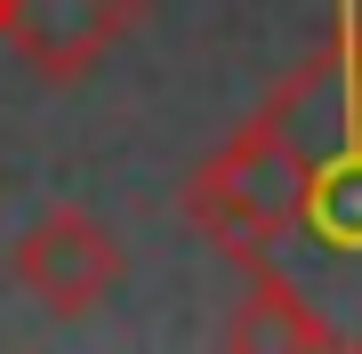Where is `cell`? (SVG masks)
Wrapping results in <instances>:
<instances>
[{
  "label": "cell",
  "instance_id": "cell-1",
  "mask_svg": "<svg viewBox=\"0 0 362 354\" xmlns=\"http://www.w3.org/2000/svg\"><path fill=\"white\" fill-rule=\"evenodd\" d=\"M194 234L242 274H274L362 346V0H330V33L185 185Z\"/></svg>",
  "mask_w": 362,
  "mask_h": 354
},
{
  "label": "cell",
  "instance_id": "cell-2",
  "mask_svg": "<svg viewBox=\"0 0 362 354\" xmlns=\"http://www.w3.org/2000/svg\"><path fill=\"white\" fill-rule=\"evenodd\" d=\"M16 282L33 290L49 314H97L105 298L121 290V234L89 210H40L8 249Z\"/></svg>",
  "mask_w": 362,
  "mask_h": 354
},
{
  "label": "cell",
  "instance_id": "cell-3",
  "mask_svg": "<svg viewBox=\"0 0 362 354\" xmlns=\"http://www.w3.org/2000/svg\"><path fill=\"white\" fill-rule=\"evenodd\" d=\"M137 16H145V0H16L0 40L40 81H89L137 33Z\"/></svg>",
  "mask_w": 362,
  "mask_h": 354
},
{
  "label": "cell",
  "instance_id": "cell-4",
  "mask_svg": "<svg viewBox=\"0 0 362 354\" xmlns=\"http://www.w3.org/2000/svg\"><path fill=\"white\" fill-rule=\"evenodd\" d=\"M226 346H233V354H266V346H274V354H330V330H322V314H314L290 282L250 274V298L233 306Z\"/></svg>",
  "mask_w": 362,
  "mask_h": 354
},
{
  "label": "cell",
  "instance_id": "cell-5",
  "mask_svg": "<svg viewBox=\"0 0 362 354\" xmlns=\"http://www.w3.org/2000/svg\"><path fill=\"white\" fill-rule=\"evenodd\" d=\"M8 8H16V0H0V25H8Z\"/></svg>",
  "mask_w": 362,
  "mask_h": 354
}]
</instances>
